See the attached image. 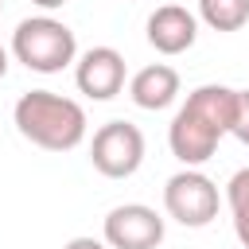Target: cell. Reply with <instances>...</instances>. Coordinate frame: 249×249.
Wrapping results in <instances>:
<instances>
[{
  "label": "cell",
  "mask_w": 249,
  "mask_h": 249,
  "mask_svg": "<svg viewBox=\"0 0 249 249\" xmlns=\"http://www.w3.org/2000/svg\"><path fill=\"white\" fill-rule=\"evenodd\" d=\"M12 54L35 74H58L78 58V39L62 19L31 16L19 19V27L12 31Z\"/></svg>",
  "instance_id": "3"
},
{
  "label": "cell",
  "mask_w": 249,
  "mask_h": 249,
  "mask_svg": "<svg viewBox=\"0 0 249 249\" xmlns=\"http://www.w3.org/2000/svg\"><path fill=\"white\" fill-rule=\"evenodd\" d=\"M233 105H237V89H230V86H198V89H191L187 101L179 105V113L171 117V128H167L171 156L183 167H202L218 152V140L230 132Z\"/></svg>",
  "instance_id": "1"
},
{
  "label": "cell",
  "mask_w": 249,
  "mask_h": 249,
  "mask_svg": "<svg viewBox=\"0 0 249 249\" xmlns=\"http://www.w3.org/2000/svg\"><path fill=\"white\" fill-rule=\"evenodd\" d=\"M230 136H237V140L249 148V89H237V105H233V124H230Z\"/></svg>",
  "instance_id": "12"
},
{
  "label": "cell",
  "mask_w": 249,
  "mask_h": 249,
  "mask_svg": "<svg viewBox=\"0 0 249 249\" xmlns=\"http://www.w3.org/2000/svg\"><path fill=\"white\" fill-rule=\"evenodd\" d=\"M74 82L93 101L117 97L124 89V54L117 47H89L74 66Z\"/></svg>",
  "instance_id": "7"
},
{
  "label": "cell",
  "mask_w": 249,
  "mask_h": 249,
  "mask_svg": "<svg viewBox=\"0 0 249 249\" xmlns=\"http://www.w3.org/2000/svg\"><path fill=\"white\" fill-rule=\"evenodd\" d=\"M198 39V16L187 12L183 4H160L148 16V43L160 54H183Z\"/></svg>",
  "instance_id": "8"
},
{
  "label": "cell",
  "mask_w": 249,
  "mask_h": 249,
  "mask_svg": "<svg viewBox=\"0 0 249 249\" xmlns=\"http://www.w3.org/2000/svg\"><path fill=\"white\" fill-rule=\"evenodd\" d=\"M128 97H132V105H140L148 113H160V109H167L179 97V74L167 62H152V66H144V70L132 74Z\"/></svg>",
  "instance_id": "9"
},
{
  "label": "cell",
  "mask_w": 249,
  "mask_h": 249,
  "mask_svg": "<svg viewBox=\"0 0 249 249\" xmlns=\"http://www.w3.org/2000/svg\"><path fill=\"white\" fill-rule=\"evenodd\" d=\"M31 4H39V8H47V12H54V8H62L66 0H31Z\"/></svg>",
  "instance_id": "14"
},
{
  "label": "cell",
  "mask_w": 249,
  "mask_h": 249,
  "mask_svg": "<svg viewBox=\"0 0 249 249\" xmlns=\"http://www.w3.org/2000/svg\"><path fill=\"white\" fill-rule=\"evenodd\" d=\"M198 19L214 31H241L249 23V0H198Z\"/></svg>",
  "instance_id": "10"
},
{
  "label": "cell",
  "mask_w": 249,
  "mask_h": 249,
  "mask_svg": "<svg viewBox=\"0 0 249 249\" xmlns=\"http://www.w3.org/2000/svg\"><path fill=\"white\" fill-rule=\"evenodd\" d=\"M89 163L105 179H128L144 163V132L132 121H109L89 140Z\"/></svg>",
  "instance_id": "5"
},
{
  "label": "cell",
  "mask_w": 249,
  "mask_h": 249,
  "mask_svg": "<svg viewBox=\"0 0 249 249\" xmlns=\"http://www.w3.org/2000/svg\"><path fill=\"white\" fill-rule=\"evenodd\" d=\"M12 121L23 140L47 152H70L86 140V109L54 89H27L16 101Z\"/></svg>",
  "instance_id": "2"
},
{
  "label": "cell",
  "mask_w": 249,
  "mask_h": 249,
  "mask_svg": "<svg viewBox=\"0 0 249 249\" xmlns=\"http://www.w3.org/2000/svg\"><path fill=\"white\" fill-rule=\"evenodd\" d=\"M4 74H8V51L0 47V82H4Z\"/></svg>",
  "instance_id": "15"
},
{
  "label": "cell",
  "mask_w": 249,
  "mask_h": 249,
  "mask_svg": "<svg viewBox=\"0 0 249 249\" xmlns=\"http://www.w3.org/2000/svg\"><path fill=\"white\" fill-rule=\"evenodd\" d=\"M218 183L198 167H183L163 183V210L187 230H202L218 218Z\"/></svg>",
  "instance_id": "4"
},
{
  "label": "cell",
  "mask_w": 249,
  "mask_h": 249,
  "mask_svg": "<svg viewBox=\"0 0 249 249\" xmlns=\"http://www.w3.org/2000/svg\"><path fill=\"white\" fill-rule=\"evenodd\" d=\"M226 202H230V214H233V233L237 241L249 249V167L233 171L230 183H226Z\"/></svg>",
  "instance_id": "11"
},
{
  "label": "cell",
  "mask_w": 249,
  "mask_h": 249,
  "mask_svg": "<svg viewBox=\"0 0 249 249\" xmlns=\"http://www.w3.org/2000/svg\"><path fill=\"white\" fill-rule=\"evenodd\" d=\"M0 8H4V0H0Z\"/></svg>",
  "instance_id": "16"
},
{
  "label": "cell",
  "mask_w": 249,
  "mask_h": 249,
  "mask_svg": "<svg viewBox=\"0 0 249 249\" xmlns=\"http://www.w3.org/2000/svg\"><path fill=\"white\" fill-rule=\"evenodd\" d=\"M62 249H109L105 241H97V237H70Z\"/></svg>",
  "instance_id": "13"
},
{
  "label": "cell",
  "mask_w": 249,
  "mask_h": 249,
  "mask_svg": "<svg viewBox=\"0 0 249 249\" xmlns=\"http://www.w3.org/2000/svg\"><path fill=\"white\" fill-rule=\"evenodd\" d=\"M101 241L109 249H156L163 241V218L144 202H121L105 214Z\"/></svg>",
  "instance_id": "6"
}]
</instances>
